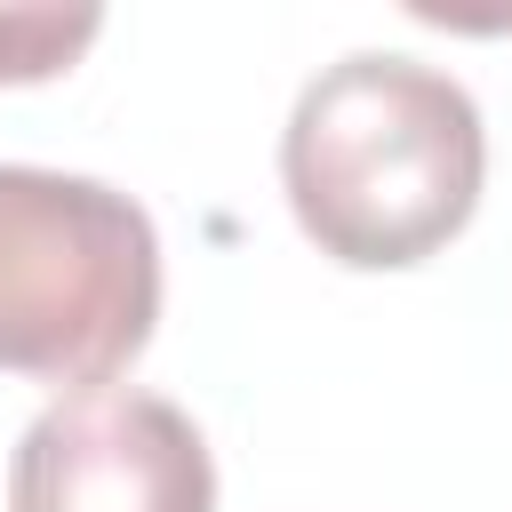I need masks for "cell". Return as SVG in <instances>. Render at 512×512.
Wrapping results in <instances>:
<instances>
[{
  "label": "cell",
  "mask_w": 512,
  "mask_h": 512,
  "mask_svg": "<svg viewBox=\"0 0 512 512\" xmlns=\"http://www.w3.org/2000/svg\"><path fill=\"white\" fill-rule=\"evenodd\" d=\"M480 112L416 56L328 64L280 136V184L320 256L392 272L448 248L480 200Z\"/></svg>",
  "instance_id": "1"
},
{
  "label": "cell",
  "mask_w": 512,
  "mask_h": 512,
  "mask_svg": "<svg viewBox=\"0 0 512 512\" xmlns=\"http://www.w3.org/2000/svg\"><path fill=\"white\" fill-rule=\"evenodd\" d=\"M8 512H216V464L176 400L96 384L32 416L8 464Z\"/></svg>",
  "instance_id": "3"
},
{
  "label": "cell",
  "mask_w": 512,
  "mask_h": 512,
  "mask_svg": "<svg viewBox=\"0 0 512 512\" xmlns=\"http://www.w3.org/2000/svg\"><path fill=\"white\" fill-rule=\"evenodd\" d=\"M96 40V8H0V80H48Z\"/></svg>",
  "instance_id": "4"
},
{
  "label": "cell",
  "mask_w": 512,
  "mask_h": 512,
  "mask_svg": "<svg viewBox=\"0 0 512 512\" xmlns=\"http://www.w3.org/2000/svg\"><path fill=\"white\" fill-rule=\"evenodd\" d=\"M160 320L152 216L56 168H0V368L96 392Z\"/></svg>",
  "instance_id": "2"
}]
</instances>
